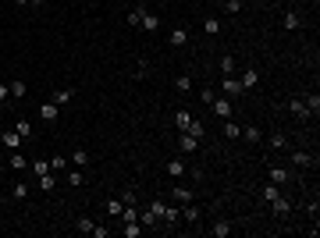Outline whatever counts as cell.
<instances>
[{"mask_svg":"<svg viewBox=\"0 0 320 238\" xmlns=\"http://www.w3.org/2000/svg\"><path fill=\"white\" fill-rule=\"evenodd\" d=\"M7 167H11V171H25V167H29V160H25L18 150H14V153L7 157Z\"/></svg>","mask_w":320,"mask_h":238,"instance_id":"obj_14","label":"cell"},{"mask_svg":"<svg viewBox=\"0 0 320 238\" xmlns=\"http://www.w3.org/2000/svg\"><path fill=\"white\" fill-rule=\"evenodd\" d=\"M7 85H11V96H14V100H22V96L29 93V85H25V82H18V79H14V82H7Z\"/></svg>","mask_w":320,"mask_h":238,"instance_id":"obj_30","label":"cell"},{"mask_svg":"<svg viewBox=\"0 0 320 238\" xmlns=\"http://www.w3.org/2000/svg\"><path fill=\"white\" fill-rule=\"evenodd\" d=\"M121 210H125L121 196H117V199H107V217H121Z\"/></svg>","mask_w":320,"mask_h":238,"instance_id":"obj_26","label":"cell"},{"mask_svg":"<svg viewBox=\"0 0 320 238\" xmlns=\"http://www.w3.org/2000/svg\"><path fill=\"white\" fill-rule=\"evenodd\" d=\"M153 224H157V213L146 206V210H143V228H153Z\"/></svg>","mask_w":320,"mask_h":238,"instance_id":"obj_37","label":"cell"},{"mask_svg":"<svg viewBox=\"0 0 320 238\" xmlns=\"http://www.w3.org/2000/svg\"><path fill=\"white\" fill-rule=\"evenodd\" d=\"M54 103H57V107H64V103H71L75 100V89L71 85H64V89H54V96H50Z\"/></svg>","mask_w":320,"mask_h":238,"instance_id":"obj_6","label":"cell"},{"mask_svg":"<svg viewBox=\"0 0 320 238\" xmlns=\"http://www.w3.org/2000/svg\"><path fill=\"white\" fill-rule=\"evenodd\" d=\"M210 107H213V114H221V117H232V100H228V96H217V100L210 103Z\"/></svg>","mask_w":320,"mask_h":238,"instance_id":"obj_8","label":"cell"},{"mask_svg":"<svg viewBox=\"0 0 320 238\" xmlns=\"http://www.w3.org/2000/svg\"><path fill=\"white\" fill-rule=\"evenodd\" d=\"M171 199H175L178 206H185V203H192V188H189V185H178V188H171Z\"/></svg>","mask_w":320,"mask_h":238,"instance_id":"obj_7","label":"cell"},{"mask_svg":"<svg viewBox=\"0 0 320 238\" xmlns=\"http://www.w3.org/2000/svg\"><path fill=\"white\" fill-rule=\"evenodd\" d=\"M149 210L157 213V220H167V224H178V217H181L175 206H167L164 199H149Z\"/></svg>","mask_w":320,"mask_h":238,"instance_id":"obj_1","label":"cell"},{"mask_svg":"<svg viewBox=\"0 0 320 238\" xmlns=\"http://www.w3.org/2000/svg\"><path fill=\"white\" fill-rule=\"evenodd\" d=\"M200 96H203V103H213V100H217V93H213V89H203Z\"/></svg>","mask_w":320,"mask_h":238,"instance_id":"obj_46","label":"cell"},{"mask_svg":"<svg viewBox=\"0 0 320 238\" xmlns=\"http://www.w3.org/2000/svg\"><path fill=\"white\" fill-rule=\"evenodd\" d=\"M221 89H224V96H228V100H232V96H242V93H246V89H242V82H238L235 75H224Z\"/></svg>","mask_w":320,"mask_h":238,"instance_id":"obj_4","label":"cell"},{"mask_svg":"<svg viewBox=\"0 0 320 238\" xmlns=\"http://www.w3.org/2000/svg\"><path fill=\"white\" fill-rule=\"evenodd\" d=\"M181 217H185L189 224H192V220H200V206H192V203H185V206H181Z\"/></svg>","mask_w":320,"mask_h":238,"instance_id":"obj_29","label":"cell"},{"mask_svg":"<svg viewBox=\"0 0 320 238\" xmlns=\"http://www.w3.org/2000/svg\"><path fill=\"white\" fill-rule=\"evenodd\" d=\"M39 117H43V121H54V117H57V103H54V100H47V103L39 107Z\"/></svg>","mask_w":320,"mask_h":238,"instance_id":"obj_19","label":"cell"},{"mask_svg":"<svg viewBox=\"0 0 320 238\" xmlns=\"http://www.w3.org/2000/svg\"><path fill=\"white\" fill-rule=\"evenodd\" d=\"M82 182H86V178H82V171H71V174H68V185H71V188H79Z\"/></svg>","mask_w":320,"mask_h":238,"instance_id":"obj_41","label":"cell"},{"mask_svg":"<svg viewBox=\"0 0 320 238\" xmlns=\"http://www.w3.org/2000/svg\"><path fill=\"white\" fill-rule=\"evenodd\" d=\"M267 146H270V150H288V139L281 135V132H274V135L267 139Z\"/></svg>","mask_w":320,"mask_h":238,"instance_id":"obj_25","label":"cell"},{"mask_svg":"<svg viewBox=\"0 0 320 238\" xmlns=\"http://www.w3.org/2000/svg\"><path fill=\"white\" fill-rule=\"evenodd\" d=\"M288 160H292L295 167H313V163H317V157L306 153V150H292V153H288Z\"/></svg>","mask_w":320,"mask_h":238,"instance_id":"obj_5","label":"cell"},{"mask_svg":"<svg viewBox=\"0 0 320 238\" xmlns=\"http://www.w3.org/2000/svg\"><path fill=\"white\" fill-rule=\"evenodd\" d=\"M185 171H189V167H185V160H167V174H171V178H181Z\"/></svg>","mask_w":320,"mask_h":238,"instance_id":"obj_17","label":"cell"},{"mask_svg":"<svg viewBox=\"0 0 320 238\" xmlns=\"http://www.w3.org/2000/svg\"><path fill=\"white\" fill-rule=\"evenodd\" d=\"M317 210H320V199H310V203H306V213L317 217Z\"/></svg>","mask_w":320,"mask_h":238,"instance_id":"obj_45","label":"cell"},{"mask_svg":"<svg viewBox=\"0 0 320 238\" xmlns=\"http://www.w3.org/2000/svg\"><path fill=\"white\" fill-rule=\"evenodd\" d=\"M11 196H14V199H29V185H25V182H18V185L11 188Z\"/></svg>","mask_w":320,"mask_h":238,"instance_id":"obj_36","label":"cell"},{"mask_svg":"<svg viewBox=\"0 0 320 238\" xmlns=\"http://www.w3.org/2000/svg\"><path fill=\"white\" fill-rule=\"evenodd\" d=\"M260 196H263L267 203H270V199H278V196H281V185H274V182H267V185L260 188Z\"/></svg>","mask_w":320,"mask_h":238,"instance_id":"obj_22","label":"cell"},{"mask_svg":"<svg viewBox=\"0 0 320 238\" xmlns=\"http://www.w3.org/2000/svg\"><path fill=\"white\" fill-rule=\"evenodd\" d=\"M82 4H86V0H82Z\"/></svg>","mask_w":320,"mask_h":238,"instance_id":"obj_49","label":"cell"},{"mask_svg":"<svg viewBox=\"0 0 320 238\" xmlns=\"http://www.w3.org/2000/svg\"><path fill=\"white\" fill-rule=\"evenodd\" d=\"M288 114H295V117H310V114H306V103H302V96L288 100Z\"/></svg>","mask_w":320,"mask_h":238,"instance_id":"obj_12","label":"cell"},{"mask_svg":"<svg viewBox=\"0 0 320 238\" xmlns=\"http://www.w3.org/2000/svg\"><path fill=\"white\" fill-rule=\"evenodd\" d=\"M121 235H125V238H139V235H143L139 220H125V228H121Z\"/></svg>","mask_w":320,"mask_h":238,"instance_id":"obj_21","label":"cell"},{"mask_svg":"<svg viewBox=\"0 0 320 238\" xmlns=\"http://www.w3.org/2000/svg\"><path fill=\"white\" fill-rule=\"evenodd\" d=\"M270 210L278 217H288V213H292V203H288L285 196H278V199H270Z\"/></svg>","mask_w":320,"mask_h":238,"instance_id":"obj_10","label":"cell"},{"mask_svg":"<svg viewBox=\"0 0 320 238\" xmlns=\"http://www.w3.org/2000/svg\"><path fill=\"white\" fill-rule=\"evenodd\" d=\"M200 142H203V139L189 135V132H178V150H181V153H196V150H200Z\"/></svg>","mask_w":320,"mask_h":238,"instance_id":"obj_3","label":"cell"},{"mask_svg":"<svg viewBox=\"0 0 320 238\" xmlns=\"http://www.w3.org/2000/svg\"><path fill=\"white\" fill-rule=\"evenodd\" d=\"M224 135L228 139H242V125H235L232 117H224Z\"/></svg>","mask_w":320,"mask_h":238,"instance_id":"obj_16","label":"cell"},{"mask_svg":"<svg viewBox=\"0 0 320 238\" xmlns=\"http://www.w3.org/2000/svg\"><path fill=\"white\" fill-rule=\"evenodd\" d=\"M175 89H178V93H189V89H192V79H189V75H178V79H175Z\"/></svg>","mask_w":320,"mask_h":238,"instance_id":"obj_34","label":"cell"},{"mask_svg":"<svg viewBox=\"0 0 320 238\" xmlns=\"http://www.w3.org/2000/svg\"><path fill=\"white\" fill-rule=\"evenodd\" d=\"M11 100V85H0V103H7Z\"/></svg>","mask_w":320,"mask_h":238,"instance_id":"obj_48","label":"cell"},{"mask_svg":"<svg viewBox=\"0 0 320 238\" xmlns=\"http://www.w3.org/2000/svg\"><path fill=\"white\" fill-rule=\"evenodd\" d=\"M107 235H111V228H100V224L93 228V238H107Z\"/></svg>","mask_w":320,"mask_h":238,"instance_id":"obj_47","label":"cell"},{"mask_svg":"<svg viewBox=\"0 0 320 238\" xmlns=\"http://www.w3.org/2000/svg\"><path fill=\"white\" fill-rule=\"evenodd\" d=\"M143 32H157V28H160V18H157V14L153 11H143Z\"/></svg>","mask_w":320,"mask_h":238,"instance_id":"obj_9","label":"cell"},{"mask_svg":"<svg viewBox=\"0 0 320 238\" xmlns=\"http://www.w3.org/2000/svg\"><path fill=\"white\" fill-rule=\"evenodd\" d=\"M185 132H189V135H196V139H203V135H206V128H203L200 121H196V117L189 121V128H185Z\"/></svg>","mask_w":320,"mask_h":238,"instance_id":"obj_33","label":"cell"},{"mask_svg":"<svg viewBox=\"0 0 320 238\" xmlns=\"http://www.w3.org/2000/svg\"><path fill=\"white\" fill-rule=\"evenodd\" d=\"M29 171H32L36 178H43V174H50V160H43V157H39V160H32V163H29Z\"/></svg>","mask_w":320,"mask_h":238,"instance_id":"obj_13","label":"cell"},{"mask_svg":"<svg viewBox=\"0 0 320 238\" xmlns=\"http://www.w3.org/2000/svg\"><path fill=\"white\" fill-rule=\"evenodd\" d=\"M238 82H242V89H253V85H256V68H246Z\"/></svg>","mask_w":320,"mask_h":238,"instance_id":"obj_28","label":"cell"},{"mask_svg":"<svg viewBox=\"0 0 320 238\" xmlns=\"http://www.w3.org/2000/svg\"><path fill=\"white\" fill-rule=\"evenodd\" d=\"M22 142H25V139H22V135H18V132H14V128H11V132H0V146H4L7 153L22 150Z\"/></svg>","mask_w":320,"mask_h":238,"instance_id":"obj_2","label":"cell"},{"mask_svg":"<svg viewBox=\"0 0 320 238\" xmlns=\"http://www.w3.org/2000/svg\"><path fill=\"white\" fill-rule=\"evenodd\" d=\"M224 4H228V14H238L242 11V0H224Z\"/></svg>","mask_w":320,"mask_h":238,"instance_id":"obj_44","label":"cell"},{"mask_svg":"<svg viewBox=\"0 0 320 238\" xmlns=\"http://www.w3.org/2000/svg\"><path fill=\"white\" fill-rule=\"evenodd\" d=\"M221 71H224V75H232V71H235V57H221Z\"/></svg>","mask_w":320,"mask_h":238,"instance_id":"obj_40","label":"cell"},{"mask_svg":"<svg viewBox=\"0 0 320 238\" xmlns=\"http://www.w3.org/2000/svg\"><path fill=\"white\" fill-rule=\"evenodd\" d=\"M281 25H285V28H299V25H302V18H299V11H285V18H281Z\"/></svg>","mask_w":320,"mask_h":238,"instance_id":"obj_24","label":"cell"},{"mask_svg":"<svg viewBox=\"0 0 320 238\" xmlns=\"http://www.w3.org/2000/svg\"><path fill=\"white\" fill-rule=\"evenodd\" d=\"M68 163H71L68 157H60V153H57V157H50V171H68Z\"/></svg>","mask_w":320,"mask_h":238,"instance_id":"obj_32","label":"cell"},{"mask_svg":"<svg viewBox=\"0 0 320 238\" xmlns=\"http://www.w3.org/2000/svg\"><path fill=\"white\" fill-rule=\"evenodd\" d=\"M242 139H249V142H260V132H256V128H242Z\"/></svg>","mask_w":320,"mask_h":238,"instance_id":"obj_43","label":"cell"},{"mask_svg":"<svg viewBox=\"0 0 320 238\" xmlns=\"http://www.w3.org/2000/svg\"><path fill=\"white\" fill-rule=\"evenodd\" d=\"M210 235L213 238H228V235H232V224H228V220H217V224L210 228Z\"/></svg>","mask_w":320,"mask_h":238,"instance_id":"obj_23","label":"cell"},{"mask_svg":"<svg viewBox=\"0 0 320 238\" xmlns=\"http://www.w3.org/2000/svg\"><path fill=\"white\" fill-rule=\"evenodd\" d=\"M203 32H206V36H217V32H221V18H213V14H210V18L203 22Z\"/></svg>","mask_w":320,"mask_h":238,"instance_id":"obj_27","label":"cell"},{"mask_svg":"<svg viewBox=\"0 0 320 238\" xmlns=\"http://www.w3.org/2000/svg\"><path fill=\"white\" fill-rule=\"evenodd\" d=\"M143 22V7H132L128 11V25H139Z\"/></svg>","mask_w":320,"mask_h":238,"instance_id":"obj_42","label":"cell"},{"mask_svg":"<svg viewBox=\"0 0 320 238\" xmlns=\"http://www.w3.org/2000/svg\"><path fill=\"white\" fill-rule=\"evenodd\" d=\"M270 182H274V185H288V182H292V171H285V167H270Z\"/></svg>","mask_w":320,"mask_h":238,"instance_id":"obj_11","label":"cell"},{"mask_svg":"<svg viewBox=\"0 0 320 238\" xmlns=\"http://www.w3.org/2000/svg\"><path fill=\"white\" fill-rule=\"evenodd\" d=\"M68 160L75 163V167H82V163H89V153H86V150H75V153H71Z\"/></svg>","mask_w":320,"mask_h":238,"instance_id":"obj_35","label":"cell"},{"mask_svg":"<svg viewBox=\"0 0 320 238\" xmlns=\"http://www.w3.org/2000/svg\"><path fill=\"white\" fill-rule=\"evenodd\" d=\"M14 132H18V135H22L25 142H29V139H32V125H29V121H25V117H22V121H18V125H14Z\"/></svg>","mask_w":320,"mask_h":238,"instance_id":"obj_31","label":"cell"},{"mask_svg":"<svg viewBox=\"0 0 320 238\" xmlns=\"http://www.w3.org/2000/svg\"><path fill=\"white\" fill-rule=\"evenodd\" d=\"M189 121H192V114H189V110H175V128H178V132H185Z\"/></svg>","mask_w":320,"mask_h":238,"instance_id":"obj_20","label":"cell"},{"mask_svg":"<svg viewBox=\"0 0 320 238\" xmlns=\"http://www.w3.org/2000/svg\"><path fill=\"white\" fill-rule=\"evenodd\" d=\"M302 103H306V114H313V117L320 114V96H317V93H310V96H302Z\"/></svg>","mask_w":320,"mask_h":238,"instance_id":"obj_18","label":"cell"},{"mask_svg":"<svg viewBox=\"0 0 320 238\" xmlns=\"http://www.w3.org/2000/svg\"><path fill=\"white\" fill-rule=\"evenodd\" d=\"M189 43V28H171V47H185Z\"/></svg>","mask_w":320,"mask_h":238,"instance_id":"obj_15","label":"cell"},{"mask_svg":"<svg viewBox=\"0 0 320 238\" xmlns=\"http://www.w3.org/2000/svg\"><path fill=\"white\" fill-rule=\"evenodd\" d=\"M75 228H79L82 235H93V228H96V224H93V220H89V217H82V220H79V224H75Z\"/></svg>","mask_w":320,"mask_h":238,"instance_id":"obj_39","label":"cell"},{"mask_svg":"<svg viewBox=\"0 0 320 238\" xmlns=\"http://www.w3.org/2000/svg\"><path fill=\"white\" fill-rule=\"evenodd\" d=\"M54 185H57V182H54V171H50V174H43V178H39V188H43V192H50Z\"/></svg>","mask_w":320,"mask_h":238,"instance_id":"obj_38","label":"cell"}]
</instances>
